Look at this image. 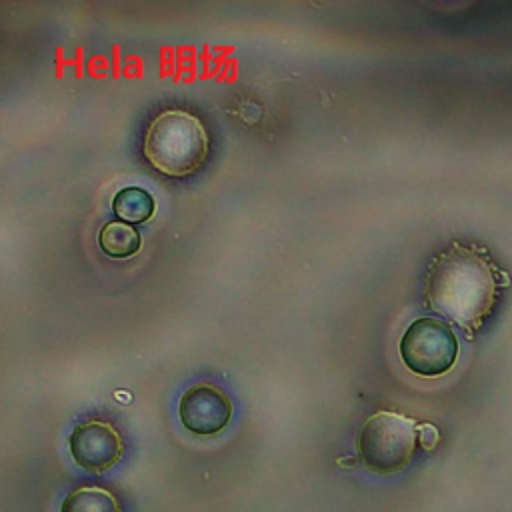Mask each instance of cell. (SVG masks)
<instances>
[{
    "label": "cell",
    "mask_w": 512,
    "mask_h": 512,
    "mask_svg": "<svg viewBox=\"0 0 512 512\" xmlns=\"http://www.w3.org/2000/svg\"><path fill=\"white\" fill-rule=\"evenodd\" d=\"M68 446L74 462L88 472H102L114 466L124 448L118 430L102 420H88L76 426L68 438Z\"/></svg>",
    "instance_id": "obj_6"
},
{
    "label": "cell",
    "mask_w": 512,
    "mask_h": 512,
    "mask_svg": "<svg viewBox=\"0 0 512 512\" xmlns=\"http://www.w3.org/2000/svg\"><path fill=\"white\" fill-rule=\"evenodd\" d=\"M496 288L490 262L474 248L452 244L432 260L424 298L428 308L472 334L490 314Z\"/></svg>",
    "instance_id": "obj_1"
},
{
    "label": "cell",
    "mask_w": 512,
    "mask_h": 512,
    "mask_svg": "<svg viewBox=\"0 0 512 512\" xmlns=\"http://www.w3.org/2000/svg\"><path fill=\"white\" fill-rule=\"evenodd\" d=\"M208 132L192 112H160L144 136V156L158 172L174 178L194 174L208 156Z\"/></svg>",
    "instance_id": "obj_2"
},
{
    "label": "cell",
    "mask_w": 512,
    "mask_h": 512,
    "mask_svg": "<svg viewBox=\"0 0 512 512\" xmlns=\"http://www.w3.org/2000/svg\"><path fill=\"white\" fill-rule=\"evenodd\" d=\"M178 414L182 426L192 434L212 436L228 426L232 418V404L220 388L200 382L182 394Z\"/></svg>",
    "instance_id": "obj_5"
},
{
    "label": "cell",
    "mask_w": 512,
    "mask_h": 512,
    "mask_svg": "<svg viewBox=\"0 0 512 512\" xmlns=\"http://www.w3.org/2000/svg\"><path fill=\"white\" fill-rule=\"evenodd\" d=\"M456 356L458 340L452 328L436 318L414 320L400 340V358L418 376H440L448 372Z\"/></svg>",
    "instance_id": "obj_4"
},
{
    "label": "cell",
    "mask_w": 512,
    "mask_h": 512,
    "mask_svg": "<svg viewBox=\"0 0 512 512\" xmlns=\"http://www.w3.org/2000/svg\"><path fill=\"white\" fill-rule=\"evenodd\" d=\"M60 512H120L116 496L100 486H86L70 492Z\"/></svg>",
    "instance_id": "obj_9"
},
{
    "label": "cell",
    "mask_w": 512,
    "mask_h": 512,
    "mask_svg": "<svg viewBox=\"0 0 512 512\" xmlns=\"http://www.w3.org/2000/svg\"><path fill=\"white\" fill-rule=\"evenodd\" d=\"M98 244L112 258H130L140 250V234L128 222H108L98 234Z\"/></svg>",
    "instance_id": "obj_7"
},
{
    "label": "cell",
    "mask_w": 512,
    "mask_h": 512,
    "mask_svg": "<svg viewBox=\"0 0 512 512\" xmlns=\"http://www.w3.org/2000/svg\"><path fill=\"white\" fill-rule=\"evenodd\" d=\"M112 210L124 222L140 224V222H146L154 214L156 202H154L150 192H146V190H142L138 186H128V188H122L114 196Z\"/></svg>",
    "instance_id": "obj_8"
},
{
    "label": "cell",
    "mask_w": 512,
    "mask_h": 512,
    "mask_svg": "<svg viewBox=\"0 0 512 512\" xmlns=\"http://www.w3.org/2000/svg\"><path fill=\"white\" fill-rule=\"evenodd\" d=\"M418 444V426L412 418L382 410L372 414L358 432V454L378 474H392L408 466Z\"/></svg>",
    "instance_id": "obj_3"
},
{
    "label": "cell",
    "mask_w": 512,
    "mask_h": 512,
    "mask_svg": "<svg viewBox=\"0 0 512 512\" xmlns=\"http://www.w3.org/2000/svg\"><path fill=\"white\" fill-rule=\"evenodd\" d=\"M436 440H438V432H436V428H434V426H430V424L420 426L418 442H420L424 448H428V450H430V448L436 444Z\"/></svg>",
    "instance_id": "obj_10"
}]
</instances>
